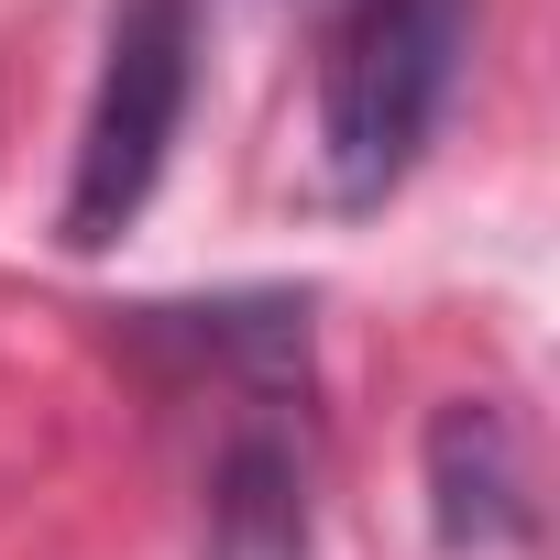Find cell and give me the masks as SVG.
I'll return each mask as SVG.
<instances>
[{
  "label": "cell",
  "instance_id": "cell-3",
  "mask_svg": "<svg viewBox=\"0 0 560 560\" xmlns=\"http://www.w3.org/2000/svg\"><path fill=\"white\" fill-rule=\"evenodd\" d=\"M132 352L176 363V374H220L264 407H298L308 396V298L287 287H253V298H187V308H132L121 319Z\"/></svg>",
  "mask_w": 560,
  "mask_h": 560
},
{
  "label": "cell",
  "instance_id": "cell-1",
  "mask_svg": "<svg viewBox=\"0 0 560 560\" xmlns=\"http://www.w3.org/2000/svg\"><path fill=\"white\" fill-rule=\"evenodd\" d=\"M462 45H472V0H341V23L319 45V187L330 209H385L451 89H462Z\"/></svg>",
  "mask_w": 560,
  "mask_h": 560
},
{
  "label": "cell",
  "instance_id": "cell-2",
  "mask_svg": "<svg viewBox=\"0 0 560 560\" xmlns=\"http://www.w3.org/2000/svg\"><path fill=\"white\" fill-rule=\"evenodd\" d=\"M187 89H198V0H121L100 89H89V132H78V176L56 209L67 253H110L143 220V198L187 132Z\"/></svg>",
  "mask_w": 560,
  "mask_h": 560
},
{
  "label": "cell",
  "instance_id": "cell-5",
  "mask_svg": "<svg viewBox=\"0 0 560 560\" xmlns=\"http://www.w3.org/2000/svg\"><path fill=\"white\" fill-rule=\"evenodd\" d=\"M308 538H319L308 440L275 407H253L209 462V560H308Z\"/></svg>",
  "mask_w": 560,
  "mask_h": 560
},
{
  "label": "cell",
  "instance_id": "cell-4",
  "mask_svg": "<svg viewBox=\"0 0 560 560\" xmlns=\"http://www.w3.org/2000/svg\"><path fill=\"white\" fill-rule=\"evenodd\" d=\"M429 527L451 560H494L538 538V494H527V451L516 418L494 396H451L429 418Z\"/></svg>",
  "mask_w": 560,
  "mask_h": 560
}]
</instances>
